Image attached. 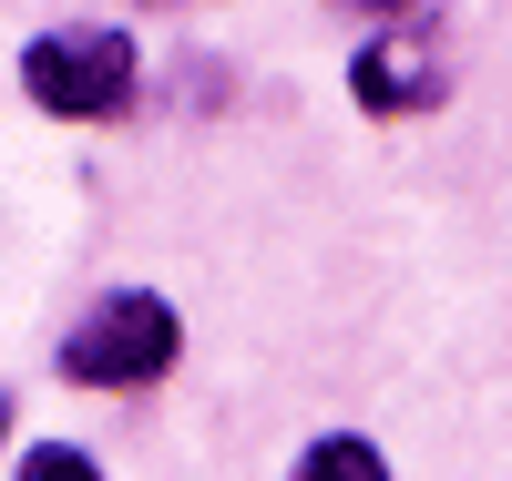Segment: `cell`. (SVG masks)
Returning <instances> with one entry per match:
<instances>
[{
  "label": "cell",
  "instance_id": "cell-1",
  "mask_svg": "<svg viewBox=\"0 0 512 481\" xmlns=\"http://www.w3.org/2000/svg\"><path fill=\"white\" fill-rule=\"evenodd\" d=\"M21 93L41 113H62V123H113V113H134L144 93V52H134V31H41L31 52H21Z\"/></svg>",
  "mask_w": 512,
  "mask_h": 481
},
{
  "label": "cell",
  "instance_id": "cell-6",
  "mask_svg": "<svg viewBox=\"0 0 512 481\" xmlns=\"http://www.w3.org/2000/svg\"><path fill=\"white\" fill-rule=\"evenodd\" d=\"M328 11H359V21H390V31H410V21H420V0H328Z\"/></svg>",
  "mask_w": 512,
  "mask_h": 481
},
{
  "label": "cell",
  "instance_id": "cell-4",
  "mask_svg": "<svg viewBox=\"0 0 512 481\" xmlns=\"http://www.w3.org/2000/svg\"><path fill=\"white\" fill-rule=\"evenodd\" d=\"M287 481H390V461H379L359 430H328V441L297 451V471H287Z\"/></svg>",
  "mask_w": 512,
  "mask_h": 481
},
{
  "label": "cell",
  "instance_id": "cell-2",
  "mask_svg": "<svg viewBox=\"0 0 512 481\" xmlns=\"http://www.w3.org/2000/svg\"><path fill=\"white\" fill-rule=\"evenodd\" d=\"M175 348H185L175 297H154V287H113L103 308L62 338V379H72V389H154L164 369H175Z\"/></svg>",
  "mask_w": 512,
  "mask_h": 481
},
{
  "label": "cell",
  "instance_id": "cell-7",
  "mask_svg": "<svg viewBox=\"0 0 512 481\" xmlns=\"http://www.w3.org/2000/svg\"><path fill=\"white\" fill-rule=\"evenodd\" d=\"M0 441H11V389H0Z\"/></svg>",
  "mask_w": 512,
  "mask_h": 481
},
{
  "label": "cell",
  "instance_id": "cell-5",
  "mask_svg": "<svg viewBox=\"0 0 512 481\" xmlns=\"http://www.w3.org/2000/svg\"><path fill=\"white\" fill-rule=\"evenodd\" d=\"M11 481H103V461H93V451H72V441H41V451H21Z\"/></svg>",
  "mask_w": 512,
  "mask_h": 481
},
{
  "label": "cell",
  "instance_id": "cell-3",
  "mask_svg": "<svg viewBox=\"0 0 512 481\" xmlns=\"http://www.w3.org/2000/svg\"><path fill=\"white\" fill-rule=\"evenodd\" d=\"M349 93H359V113H431L451 82H441V62H431V52H410V41H359Z\"/></svg>",
  "mask_w": 512,
  "mask_h": 481
}]
</instances>
